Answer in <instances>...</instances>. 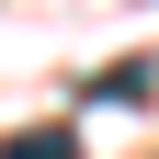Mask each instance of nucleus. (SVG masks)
Masks as SVG:
<instances>
[{"label":"nucleus","mask_w":159,"mask_h":159,"mask_svg":"<svg viewBox=\"0 0 159 159\" xmlns=\"http://www.w3.org/2000/svg\"><path fill=\"white\" fill-rule=\"evenodd\" d=\"M0 159H80V136H68V125H23Z\"/></svg>","instance_id":"1"}]
</instances>
